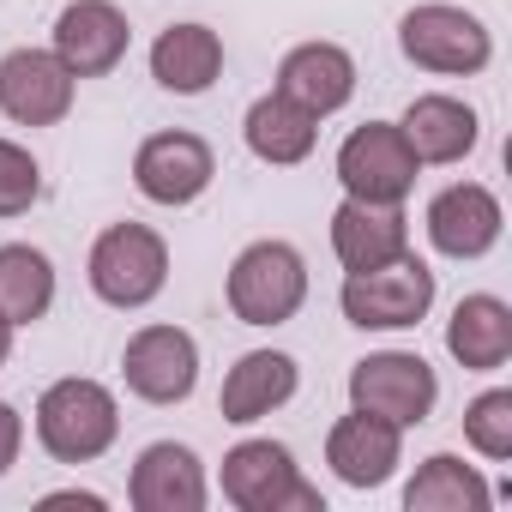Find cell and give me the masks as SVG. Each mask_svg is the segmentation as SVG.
<instances>
[{"mask_svg":"<svg viewBox=\"0 0 512 512\" xmlns=\"http://www.w3.org/2000/svg\"><path fill=\"white\" fill-rule=\"evenodd\" d=\"M115 434H121V410H115L109 386H97V380H79L73 374V380H55L37 398V440L61 464L103 458L115 446Z\"/></svg>","mask_w":512,"mask_h":512,"instance_id":"cell-1","label":"cell"},{"mask_svg":"<svg viewBox=\"0 0 512 512\" xmlns=\"http://www.w3.org/2000/svg\"><path fill=\"white\" fill-rule=\"evenodd\" d=\"M308 302V266L290 241H253L229 266V308L241 326H284Z\"/></svg>","mask_w":512,"mask_h":512,"instance_id":"cell-2","label":"cell"},{"mask_svg":"<svg viewBox=\"0 0 512 512\" xmlns=\"http://www.w3.org/2000/svg\"><path fill=\"white\" fill-rule=\"evenodd\" d=\"M169 284V247L145 223H109L91 247V290L109 308H145Z\"/></svg>","mask_w":512,"mask_h":512,"instance_id":"cell-3","label":"cell"},{"mask_svg":"<svg viewBox=\"0 0 512 512\" xmlns=\"http://www.w3.org/2000/svg\"><path fill=\"white\" fill-rule=\"evenodd\" d=\"M338 302H344V320L362 332H404L434 308V272L422 260H410V253H398L392 266L350 272Z\"/></svg>","mask_w":512,"mask_h":512,"instance_id":"cell-4","label":"cell"},{"mask_svg":"<svg viewBox=\"0 0 512 512\" xmlns=\"http://www.w3.org/2000/svg\"><path fill=\"white\" fill-rule=\"evenodd\" d=\"M223 494L241 506V512H320V488L302 482L290 446L278 440H241L229 458H223Z\"/></svg>","mask_w":512,"mask_h":512,"instance_id":"cell-5","label":"cell"},{"mask_svg":"<svg viewBox=\"0 0 512 512\" xmlns=\"http://www.w3.org/2000/svg\"><path fill=\"white\" fill-rule=\"evenodd\" d=\"M398 49L410 67L422 73H482L494 43L488 25L464 7H446V0H428V7H410L398 25Z\"/></svg>","mask_w":512,"mask_h":512,"instance_id":"cell-6","label":"cell"},{"mask_svg":"<svg viewBox=\"0 0 512 512\" xmlns=\"http://www.w3.org/2000/svg\"><path fill=\"white\" fill-rule=\"evenodd\" d=\"M416 169L422 163L392 121H368L338 145V181L350 199H368V205H404L416 187Z\"/></svg>","mask_w":512,"mask_h":512,"instance_id":"cell-7","label":"cell"},{"mask_svg":"<svg viewBox=\"0 0 512 512\" xmlns=\"http://www.w3.org/2000/svg\"><path fill=\"white\" fill-rule=\"evenodd\" d=\"M434 398H440V380H434V368H428L422 356H410V350H380V356H362V362L350 368V404L368 410V416H386V422H398V428L428 422Z\"/></svg>","mask_w":512,"mask_h":512,"instance_id":"cell-8","label":"cell"},{"mask_svg":"<svg viewBox=\"0 0 512 512\" xmlns=\"http://www.w3.org/2000/svg\"><path fill=\"white\" fill-rule=\"evenodd\" d=\"M217 175V157L199 133H151L133 157V187L151 199V205H193Z\"/></svg>","mask_w":512,"mask_h":512,"instance_id":"cell-9","label":"cell"},{"mask_svg":"<svg viewBox=\"0 0 512 512\" xmlns=\"http://www.w3.org/2000/svg\"><path fill=\"white\" fill-rule=\"evenodd\" d=\"M121 374H127L133 398H145V404H181L193 392V380H199V344L181 326H145V332L127 338Z\"/></svg>","mask_w":512,"mask_h":512,"instance_id":"cell-10","label":"cell"},{"mask_svg":"<svg viewBox=\"0 0 512 512\" xmlns=\"http://www.w3.org/2000/svg\"><path fill=\"white\" fill-rule=\"evenodd\" d=\"M73 109V73L55 49H13L0 61V115L19 127H55Z\"/></svg>","mask_w":512,"mask_h":512,"instance_id":"cell-11","label":"cell"},{"mask_svg":"<svg viewBox=\"0 0 512 512\" xmlns=\"http://www.w3.org/2000/svg\"><path fill=\"white\" fill-rule=\"evenodd\" d=\"M133 43V25L115 0H73V7L55 19V55L73 79H103L121 67Z\"/></svg>","mask_w":512,"mask_h":512,"instance_id":"cell-12","label":"cell"},{"mask_svg":"<svg viewBox=\"0 0 512 512\" xmlns=\"http://www.w3.org/2000/svg\"><path fill=\"white\" fill-rule=\"evenodd\" d=\"M428 241L446 253V260H482V253L500 241V199L488 187H476V181H458V187L434 193Z\"/></svg>","mask_w":512,"mask_h":512,"instance_id":"cell-13","label":"cell"},{"mask_svg":"<svg viewBox=\"0 0 512 512\" xmlns=\"http://www.w3.org/2000/svg\"><path fill=\"white\" fill-rule=\"evenodd\" d=\"M332 253L344 260V272H374L392 266L398 253H410V223L398 205H368V199H344L332 211Z\"/></svg>","mask_w":512,"mask_h":512,"instance_id":"cell-14","label":"cell"},{"mask_svg":"<svg viewBox=\"0 0 512 512\" xmlns=\"http://www.w3.org/2000/svg\"><path fill=\"white\" fill-rule=\"evenodd\" d=\"M398 422L386 416H368V410H350L344 422H332L326 434V464L338 470V482L350 488H380L392 470H398Z\"/></svg>","mask_w":512,"mask_h":512,"instance_id":"cell-15","label":"cell"},{"mask_svg":"<svg viewBox=\"0 0 512 512\" xmlns=\"http://www.w3.org/2000/svg\"><path fill=\"white\" fill-rule=\"evenodd\" d=\"M278 91H284L290 103H302L314 121H320V115H338V109L356 97V61H350L338 43H302V49L284 55Z\"/></svg>","mask_w":512,"mask_h":512,"instance_id":"cell-16","label":"cell"},{"mask_svg":"<svg viewBox=\"0 0 512 512\" xmlns=\"http://www.w3.org/2000/svg\"><path fill=\"white\" fill-rule=\"evenodd\" d=\"M127 494H133L139 512H199L205 506V470H199V458L187 446L157 440V446L139 452Z\"/></svg>","mask_w":512,"mask_h":512,"instance_id":"cell-17","label":"cell"},{"mask_svg":"<svg viewBox=\"0 0 512 512\" xmlns=\"http://www.w3.org/2000/svg\"><path fill=\"white\" fill-rule=\"evenodd\" d=\"M290 398H296V356H284V350H247L229 368L217 410H223V422H260V416H272Z\"/></svg>","mask_w":512,"mask_h":512,"instance_id":"cell-18","label":"cell"},{"mask_svg":"<svg viewBox=\"0 0 512 512\" xmlns=\"http://www.w3.org/2000/svg\"><path fill=\"white\" fill-rule=\"evenodd\" d=\"M217 73H223V43H217V31H205V25H169V31L151 43V79H157L163 91H175V97L211 91Z\"/></svg>","mask_w":512,"mask_h":512,"instance_id":"cell-19","label":"cell"},{"mask_svg":"<svg viewBox=\"0 0 512 512\" xmlns=\"http://www.w3.org/2000/svg\"><path fill=\"white\" fill-rule=\"evenodd\" d=\"M398 133L416 151V163H458L476 151V109L458 97H416L404 109Z\"/></svg>","mask_w":512,"mask_h":512,"instance_id":"cell-20","label":"cell"},{"mask_svg":"<svg viewBox=\"0 0 512 512\" xmlns=\"http://www.w3.org/2000/svg\"><path fill=\"white\" fill-rule=\"evenodd\" d=\"M446 350H452L458 368H470V374L506 368V356H512V314H506V302H500V296H464V302L452 308Z\"/></svg>","mask_w":512,"mask_h":512,"instance_id":"cell-21","label":"cell"},{"mask_svg":"<svg viewBox=\"0 0 512 512\" xmlns=\"http://www.w3.org/2000/svg\"><path fill=\"white\" fill-rule=\"evenodd\" d=\"M247 151L260 157V163H302L308 151H314V139H320V127H314V115L302 109V103H290L284 91H272V97H260L247 109Z\"/></svg>","mask_w":512,"mask_h":512,"instance_id":"cell-22","label":"cell"},{"mask_svg":"<svg viewBox=\"0 0 512 512\" xmlns=\"http://www.w3.org/2000/svg\"><path fill=\"white\" fill-rule=\"evenodd\" d=\"M55 308V266L43 247H25V241H7L0 247V314L13 326H31Z\"/></svg>","mask_w":512,"mask_h":512,"instance_id":"cell-23","label":"cell"},{"mask_svg":"<svg viewBox=\"0 0 512 512\" xmlns=\"http://www.w3.org/2000/svg\"><path fill=\"white\" fill-rule=\"evenodd\" d=\"M494 494H488V482L464 464V458H452V452H434L416 476H410V488H404V506L410 512H482Z\"/></svg>","mask_w":512,"mask_h":512,"instance_id":"cell-24","label":"cell"},{"mask_svg":"<svg viewBox=\"0 0 512 512\" xmlns=\"http://www.w3.org/2000/svg\"><path fill=\"white\" fill-rule=\"evenodd\" d=\"M464 434L482 458H512V392H482L464 410Z\"/></svg>","mask_w":512,"mask_h":512,"instance_id":"cell-25","label":"cell"},{"mask_svg":"<svg viewBox=\"0 0 512 512\" xmlns=\"http://www.w3.org/2000/svg\"><path fill=\"white\" fill-rule=\"evenodd\" d=\"M43 193V169L25 145L13 139H0V217H25Z\"/></svg>","mask_w":512,"mask_h":512,"instance_id":"cell-26","label":"cell"},{"mask_svg":"<svg viewBox=\"0 0 512 512\" xmlns=\"http://www.w3.org/2000/svg\"><path fill=\"white\" fill-rule=\"evenodd\" d=\"M19 446H25V422H19V410H13V404H0V476L13 470Z\"/></svg>","mask_w":512,"mask_h":512,"instance_id":"cell-27","label":"cell"},{"mask_svg":"<svg viewBox=\"0 0 512 512\" xmlns=\"http://www.w3.org/2000/svg\"><path fill=\"white\" fill-rule=\"evenodd\" d=\"M43 506H85V512H97L103 500H97V494H49Z\"/></svg>","mask_w":512,"mask_h":512,"instance_id":"cell-28","label":"cell"},{"mask_svg":"<svg viewBox=\"0 0 512 512\" xmlns=\"http://www.w3.org/2000/svg\"><path fill=\"white\" fill-rule=\"evenodd\" d=\"M7 356H13V320L0 314V368H7Z\"/></svg>","mask_w":512,"mask_h":512,"instance_id":"cell-29","label":"cell"}]
</instances>
